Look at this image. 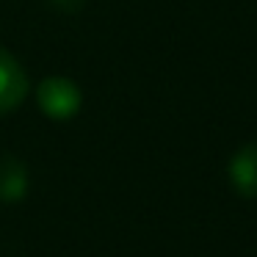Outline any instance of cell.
<instances>
[{"label":"cell","mask_w":257,"mask_h":257,"mask_svg":"<svg viewBox=\"0 0 257 257\" xmlns=\"http://www.w3.org/2000/svg\"><path fill=\"white\" fill-rule=\"evenodd\" d=\"M39 105L53 119H72L80 108V91L67 78H47L39 86Z\"/></svg>","instance_id":"1"},{"label":"cell","mask_w":257,"mask_h":257,"mask_svg":"<svg viewBox=\"0 0 257 257\" xmlns=\"http://www.w3.org/2000/svg\"><path fill=\"white\" fill-rule=\"evenodd\" d=\"M28 80H25L23 67L9 50L0 47V113H9L25 100Z\"/></svg>","instance_id":"2"},{"label":"cell","mask_w":257,"mask_h":257,"mask_svg":"<svg viewBox=\"0 0 257 257\" xmlns=\"http://www.w3.org/2000/svg\"><path fill=\"white\" fill-rule=\"evenodd\" d=\"M229 177L238 194L257 196V144H246L235 152L229 163Z\"/></svg>","instance_id":"3"},{"label":"cell","mask_w":257,"mask_h":257,"mask_svg":"<svg viewBox=\"0 0 257 257\" xmlns=\"http://www.w3.org/2000/svg\"><path fill=\"white\" fill-rule=\"evenodd\" d=\"M25 188H28L25 166L14 158H3L0 161V199L14 202L20 196H25Z\"/></svg>","instance_id":"4"},{"label":"cell","mask_w":257,"mask_h":257,"mask_svg":"<svg viewBox=\"0 0 257 257\" xmlns=\"http://www.w3.org/2000/svg\"><path fill=\"white\" fill-rule=\"evenodd\" d=\"M56 6H61V9H78L80 6V0H53Z\"/></svg>","instance_id":"5"}]
</instances>
